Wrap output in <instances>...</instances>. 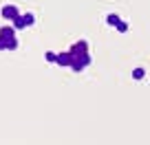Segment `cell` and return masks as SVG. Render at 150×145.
I'll use <instances>...</instances> for the list:
<instances>
[{
    "label": "cell",
    "instance_id": "cell-7",
    "mask_svg": "<svg viewBox=\"0 0 150 145\" xmlns=\"http://www.w3.org/2000/svg\"><path fill=\"white\" fill-rule=\"evenodd\" d=\"M106 22L110 24V27H117V22H119V15H117V13H110V15L106 18Z\"/></svg>",
    "mask_w": 150,
    "mask_h": 145
},
{
    "label": "cell",
    "instance_id": "cell-8",
    "mask_svg": "<svg viewBox=\"0 0 150 145\" xmlns=\"http://www.w3.org/2000/svg\"><path fill=\"white\" fill-rule=\"evenodd\" d=\"M44 57H47V62H51V64H55V62H57V55H55V53H51V51L44 53Z\"/></svg>",
    "mask_w": 150,
    "mask_h": 145
},
{
    "label": "cell",
    "instance_id": "cell-5",
    "mask_svg": "<svg viewBox=\"0 0 150 145\" xmlns=\"http://www.w3.org/2000/svg\"><path fill=\"white\" fill-rule=\"evenodd\" d=\"M0 38L16 40V29H13V27H2V29H0Z\"/></svg>",
    "mask_w": 150,
    "mask_h": 145
},
{
    "label": "cell",
    "instance_id": "cell-10",
    "mask_svg": "<svg viewBox=\"0 0 150 145\" xmlns=\"http://www.w3.org/2000/svg\"><path fill=\"white\" fill-rule=\"evenodd\" d=\"M144 75H146L144 68H135L132 70V77H135V79H144Z\"/></svg>",
    "mask_w": 150,
    "mask_h": 145
},
{
    "label": "cell",
    "instance_id": "cell-12",
    "mask_svg": "<svg viewBox=\"0 0 150 145\" xmlns=\"http://www.w3.org/2000/svg\"><path fill=\"white\" fill-rule=\"evenodd\" d=\"M7 42H9V40H5V38H0V51H7Z\"/></svg>",
    "mask_w": 150,
    "mask_h": 145
},
{
    "label": "cell",
    "instance_id": "cell-2",
    "mask_svg": "<svg viewBox=\"0 0 150 145\" xmlns=\"http://www.w3.org/2000/svg\"><path fill=\"white\" fill-rule=\"evenodd\" d=\"M69 51L73 53V57L75 55H84V53H88V44H86V40H80V42H75Z\"/></svg>",
    "mask_w": 150,
    "mask_h": 145
},
{
    "label": "cell",
    "instance_id": "cell-3",
    "mask_svg": "<svg viewBox=\"0 0 150 145\" xmlns=\"http://www.w3.org/2000/svg\"><path fill=\"white\" fill-rule=\"evenodd\" d=\"M57 66H71L73 64V53H57V62H55Z\"/></svg>",
    "mask_w": 150,
    "mask_h": 145
},
{
    "label": "cell",
    "instance_id": "cell-9",
    "mask_svg": "<svg viewBox=\"0 0 150 145\" xmlns=\"http://www.w3.org/2000/svg\"><path fill=\"white\" fill-rule=\"evenodd\" d=\"M115 29H117L119 33H126V31H128V24L124 22V20H119V22H117V27H115Z\"/></svg>",
    "mask_w": 150,
    "mask_h": 145
},
{
    "label": "cell",
    "instance_id": "cell-11",
    "mask_svg": "<svg viewBox=\"0 0 150 145\" xmlns=\"http://www.w3.org/2000/svg\"><path fill=\"white\" fill-rule=\"evenodd\" d=\"M22 18H24V24H27V27H31V24H33V22H35V18H33V15H31V13H24V15H22Z\"/></svg>",
    "mask_w": 150,
    "mask_h": 145
},
{
    "label": "cell",
    "instance_id": "cell-4",
    "mask_svg": "<svg viewBox=\"0 0 150 145\" xmlns=\"http://www.w3.org/2000/svg\"><path fill=\"white\" fill-rule=\"evenodd\" d=\"M16 15H20V13H18V7H16V5H5V7H2V18L13 20Z\"/></svg>",
    "mask_w": 150,
    "mask_h": 145
},
{
    "label": "cell",
    "instance_id": "cell-1",
    "mask_svg": "<svg viewBox=\"0 0 150 145\" xmlns=\"http://www.w3.org/2000/svg\"><path fill=\"white\" fill-rule=\"evenodd\" d=\"M88 64H91V55H88V53H84V55H75V57H73L71 68H73L75 73H80V70H84Z\"/></svg>",
    "mask_w": 150,
    "mask_h": 145
},
{
    "label": "cell",
    "instance_id": "cell-6",
    "mask_svg": "<svg viewBox=\"0 0 150 145\" xmlns=\"http://www.w3.org/2000/svg\"><path fill=\"white\" fill-rule=\"evenodd\" d=\"M24 27H27V24H24V18L22 15H16L13 18V29L18 31V29H24Z\"/></svg>",
    "mask_w": 150,
    "mask_h": 145
}]
</instances>
